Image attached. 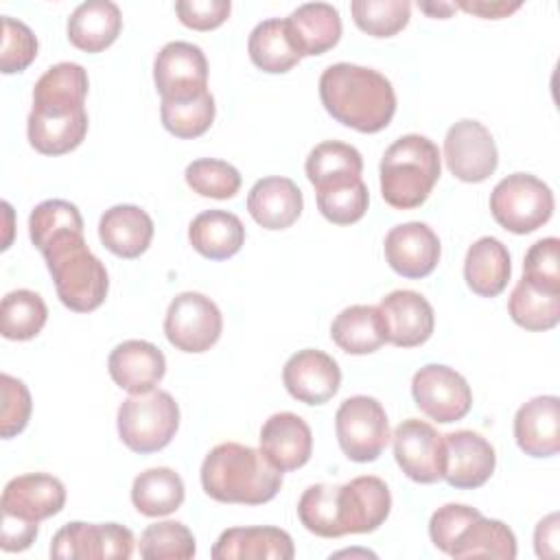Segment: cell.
I'll list each match as a JSON object with an SVG mask.
<instances>
[{
  "mask_svg": "<svg viewBox=\"0 0 560 560\" xmlns=\"http://www.w3.org/2000/svg\"><path fill=\"white\" fill-rule=\"evenodd\" d=\"M389 510V488L374 475L354 477L341 486H308L298 501L300 523L322 538L370 534L385 523Z\"/></svg>",
  "mask_w": 560,
  "mask_h": 560,
  "instance_id": "obj_1",
  "label": "cell"
},
{
  "mask_svg": "<svg viewBox=\"0 0 560 560\" xmlns=\"http://www.w3.org/2000/svg\"><path fill=\"white\" fill-rule=\"evenodd\" d=\"M319 98L337 122L361 133L385 129L396 114L392 81L378 70L357 63L328 66L319 77Z\"/></svg>",
  "mask_w": 560,
  "mask_h": 560,
  "instance_id": "obj_2",
  "label": "cell"
},
{
  "mask_svg": "<svg viewBox=\"0 0 560 560\" xmlns=\"http://www.w3.org/2000/svg\"><path fill=\"white\" fill-rule=\"evenodd\" d=\"M203 492L221 503L262 505L271 501L280 486L282 472L247 444H217L201 464Z\"/></svg>",
  "mask_w": 560,
  "mask_h": 560,
  "instance_id": "obj_3",
  "label": "cell"
},
{
  "mask_svg": "<svg viewBox=\"0 0 560 560\" xmlns=\"http://www.w3.org/2000/svg\"><path fill=\"white\" fill-rule=\"evenodd\" d=\"M37 249L46 260L63 306L77 313H90L105 302L109 289L107 269L90 252L83 230L55 234Z\"/></svg>",
  "mask_w": 560,
  "mask_h": 560,
  "instance_id": "obj_4",
  "label": "cell"
},
{
  "mask_svg": "<svg viewBox=\"0 0 560 560\" xmlns=\"http://www.w3.org/2000/svg\"><path fill=\"white\" fill-rule=\"evenodd\" d=\"M442 158L433 140L407 133L394 140L381 158V195L396 210L422 206L440 179Z\"/></svg>",
  "mask_w": 560,
  "mask_h": 560,
  "instance_id": "obj_5",
  "label": "cell"
},
{
  "mask_svg": "<svg viewBox=\"0 0 560 560\" xmlns=\"http://www.w3.org/2000/svg\"><path fill=\"white\" fill-rule=\"evenodd\" d=\"M118 435L127 448L147 455L162 451L177 433L179 407L164 389L131 394L118 407Z\"/></svg>",
  "mask_w": 560,
  "mask_h": 560,
  "instance_id": "obj_6",
  "label": "cell"
},
{
  "mask_svg": "<svg viewBox=\"0 0 560 560\" xmlns=\"http://www.w3.org/2000/svg\"><path fill=\"white\" fill-rule=\"evenodd\" d=\"M490 212L503 230L529 234L551 219L553 192L536 175L512 173L492 188Z\"/></svg>",
  "mask_w": 560,
  "mask_h": 560,
  "instance_id": "obj_7",
  "label": "cell"
},
{
  "mask_svg": "<svg viewBox=\"0 0 560 560\" xmlns=\"http://www.w3.org/2000/svg\"><path fill=\"white\" fill-rule=\"evenodd\" d=\"M337 442L343 455L365 464L381 457L389 442V420L383 405L372 396H350L335 413Z\"/></svg>",
  "mask_w": 560,
  "mask_h": 560,
  "instance_id": "obj_8",
  "label": "cell"
},
{
  "mask_svg": "<svg viewBox=\"0 0 560 560\" xmlns=\"http://www.w3.org/2000/svg\"><path fill=\"white\" fill-rule=\"evenodd\" d=\"M223 330L219 306L197 291H184L173 298L164 317V335L182 352L210 350Z\"/></svg>",
  "mask_w": 560,
  "mask_h": 560,
  "instance_id": "obj_9",
  "label": "cell"
},
{
  "mask_svg": "<svg viewBox=\"0 0 560 560\" xmlns=\"http://www.w3.org/2000/svg\"><path fill=\"white\" fill-rule=\"evenodd\" d=\"M131 529L118 523H66L50 542V556L61 560H127L133 553Z\"/></svg>",
  "mask_w": 560,
  "mask_h": 560,
  "instance_id": "obj_10",
  "label": "cell"
},
{
  "mask_svg": "<svg viewBox=\"0 0 560 560\" xmlns=\"http://www.w3.org/2000/svg\"><path fill=\"white\" fill-rule=\"evenodd\" d=\"M411 394L416 407L435 422L462 420L472 407V392L466 378L448 365L429 363L413 374Z\"/></svg>",
  "mask_w": 560,
  "mask_h": 560,
  "instance_id": "obj_11",
  "label": "cell"
},
{
  "mask_svg": "<svg viewBox=\"0 0 560 560\" xmlns=\"http://www.w3.org/2000/svg\"><path fill=\"white\" fill-rule=\"evenodd\" d=\"M153 81L162 101H188L208 92V59L197 44L168 42L153 61Z\"/></svg>",
  "mask_w": 560,
  "mask_h": 560,
  "instance_id": "obj_12",
  "label": "cell"
},
{
  "mask_svg": "<svg viewBox=\"0 0 560 560\" xmlns=\"http://www.w3.org/2000/svg\"><path fill=\"white\" fill-rule=\"evenodd\" d=\"M444 160L457 179L479 184L497 171L499 151L492 133L479 120L464 118L444 136Z\"/></svg>",
  "mask_w": 560,
  "mask_h": 560,
  "instance_id": "obj_13",
  "label": "cell"
},
{
  "mask_svg": "<svg viewBox=\"0 0 560 560\" xmlns=\"http://www.w3.org/2000/svg\"><path fill=\"white\" fill-rule=\"evenodd\" d=\"M394 457L400 470L418 483H435L444 472V440L424 420L407 418L394 429Z\"/></svg>",
  "mask_w": 560,
  "mask_h": 560,
  "instance_id": "obj_14",
  "label": "cell"
},
{
  "mask_svg": "<svg viewBox=\"0 0 560 560\" xmlns=\"http://www.w3.org/2000/svg\"><path fill=\"white\" fill-rule=\"evenodd\" d=\"M444 472L448 486L459 490H472L483 486L497 466L492 444L468 429L444 433Z\"/></svg>",
  "mask_w": 560,
  "mask_h": 560,
  "instance_id": "obj_15",
  "label": "cell"
},
{
  "mask_svg": "<svg viewBox=\"0 0 560 560\" xmlns=\"http://www.w3.org/2000/svg\"><path fill=\"white\" fill-rule=\"evenodd\" d=\"M66 505L63 483L48 472H26L13 477L0 499L2 516L39 523L59 514Z\"/></svg>",
  "mask_w": 560,
  "mask_h": 560,
  "instance_id": "obj_16",
  "label": "cell"
},
{
  "mask_svg": "<svg viewBox=\"0 0 560 560\" xmlns=\"http://www.w3.org/2000/svg\"><path fill=\"white\" fill-rule=\"evenodd\" d=\"M387 265L402 278H424L440 262V238L438 234L420 221H409L394 225L385 234L383 243Z\"/></svg>",
  "mask_w": 560,
  "mask_h": 560,
  "instance_id": "obj_17",
  "label": "cell"
},
{
  "mask_svg": "<svg viewBox=\"0 0 560 560\" xmlns=\"http://www.w3.org/2000/svg\"><path fill=\"white\" fill-rule=\"evenodd\" d=\"M282 383L295 400L304 405H324L337 394L341 385V370L330 354L304 348L287 359L282 368Z\"/></svg>",
  "mask_w": 560,
  "mask_h": 560,
  "instance_id": "obj_18",
  "label": "cell"
},
{
  "mask_svg": "<svg viewBox=\"0 0 560 560\" xmlns=\"http://www.w3.org/2000/svg\"><path fill=\"white\" fill-rule=\"evenodd\" d=\"M378 311L385 319L387 341L398 348L422 346L433 332V306L418 291L396 289L381 300Z\"/></svg>",
  "mask_w": 560,
  "mask_h": 560,
  "instance_id": "obj_19",
  "label": "cell"
},
{
  "mask_svg": "<svg viewBox=\"0 0 560 560\" xmlns=\"http://www.w3.org/2000/svg\"><path fill=\"white\" fill-rule=\"evenodd\" d=\"M112 381L129 394H147L166 374L162 350L144 339H127L118 343L107 359Z\"/></svg>",
  "mask_w": 560,
  "mask_h": 560,
  "instance_id": "obj_20",
  "label": "cell"
},
{
  "mask_svg": "<svg viewBox=\"0 0 560 560\" xmlns=\"http://www.w3.org/2000/svg\"><path fill=\"white\" fill-rule=\"evenodd\" d=\"M258 442L262 455L280 472L302 468L313 453L311 427L298 413L291 411L269 416L260 429Z\"/></svg>",
  "mask_w": 560,
  "mask_h": 560,
  "instance_id": "obj_21",
  "label": "cell"
},
{
  "mask_svg": "<svg viewBox=\"0 0 560 560\" xmlns=\"http://www.w3.org/2000/svg\"><path fill=\"white\" fill-rule=\"evenodd\" d=\"M88 72L74 61L50 66L33 88V109L44 116H70L85 109Z\"/></svg>",
  "mask_w": 560,
  "mask_h": 560,
  "instance_id": "obj_22",
  "label": "cell"
},
{
  "mask_svg": "<svg viewBox=\"0 0 560 560\" xmlns=\"http://www.w3.org/2000/svg\"><path fill=\"white\" fill-rule=\"evenodd\" d=\"M514 438L529 457H551L560 451V398L536 396L518 407Z\"/></svg>",
  "mask_w": 560,
  "mask_h": 560,
  "instance_id": "obj_23",
  "label": "cell"
},
{
  "mask_svg": "<svg viewBox=\"0 0 560 560\" xmlns=\"http://www.w3.org/2000/svg\"><path fill=\"white\" fill-rule=\"evenodd\" d=\"M295 547L291 536L271 525L230 527L212 547L214 560H291Z\"/></svg>",
  "mask_w": 560,
  "mask_h": 560,
  "instance_id": "obj_24",
  "label": "cell"
},
{
  "mask_svg": "<svg viewBox=\"0 0 560 560\" xmlns=\"http://www.w3.org/2000/svg\"><path fill=\"white\" fill-rule=\"evenodd\" d=\"M302 208V190L293 179L280 175L258 179L247 195V210L265 230L291 228L300 219Z\"/></svg>",
  "mask_w": 560,
  "mask_h": 560,
  "instance_id": "obj_25",
  "label": "cell"
},
{
  "mask_svg": "<svg viewBox=\"0 0 560 560\" xmlns=\"http://www.w3.org/2000/svg\"><path fill=\"white\" fill-rule=\"evenodd\" d=\"M98 238L112 254L127 260L138 258L151 245L153 219L140 206H112L98 221Z\"/></svg>",
  "mask_w": 560,
  "mask_h": 560,
  "instance_id": "obj_26",
  "label": "cell"
},
{
  "mask_svg": "<svg viewBox=\"0 0 560 560\" xmlns=\"http://www.w3.org/2000/svg\"><path fill=\"white\" fill-rule=\"evenodd\" d=\"M120 28V9L109 0L81 2L68 18V39L85 52H101L112 46Z\"/></svg>",
  "mask_w": 560,
  "mask_h": 560,
  "instance_id": "obj_27",
  "label": "cell"
},
{
  "mask_svg": "<svg viewBox=\"0 0 560 560\" xmlns=\"http://www.w3.org/2000/svg\"><path fill=\"white\" fill-rule=\"evenodd\" d=\"M512 265L508 247L494 236L477 238L464 258V280L481 298L499 295L510 280Z\"/></svg>",
  "mask_w": 560,
  "mask_h": 560,
  "instance_id": "obj_28",
  "label": "cell"
},
{
  "mask_svg": "<svg viewBox=\"0 0 560 560\" xmlns=\"http://www.w3.org/2000/svg\"><path fill=\"white\" fill-rule=\"evenodd\" d=\"M247 50L254 66L269 74L289 72L302 59L287 18H269L258 22L249 33Z\"/></svg>",
  "mask_w": 560,
  "mask_h": 560,
  "instance_id": "obj_29",
  "label": "cell"
},
{
  "mask_svg": "<svg viewBox=\"0 0 560 560\" xmlns=\"http://www.w3.org/2000/svg\"><path fill=\"white\" fill-rule=\"evenodd\" d=\"M188 241L201 256L210 260H225L243 247L245 225L234 212L203 210L190 221Z\"/></svg>",
  "mask_w": 560,
  "mask_h": 560,
  "instance_id": "obj_30",
  "label": "cell"
},
{
  "mask_svg": "<svg viewBox=\"0 0 560 560\" xmlns=\"http://www.w3.org/2000/svg\"><path fill=\"white\" fill-rule=\"evenodd\" d=\"M330 337L348 354H370L387 341V328L378 306L352 304L332 319Z\"/></svg>",
  "mask_w": 560,
  "mask_h": 560,
  "instance_id": "obj_31",
  "label": "cell"
},
{
  "mask_svg": "<svg viewBox=\"0 0 560 560\" xmlns=\"http://www.w3.org/2000/svg\"><path fill=\"white\" fill-rule=\"evenodd\" d=\"M287 20L302 57L324 55L341 37L339 11L328 2L300 4Z\"/></svg>",
  "mask_w": 560,
  "mask_h": 560,
  "instance_id": "obj_32",
  "label": "cell"
},
{
  "mask_svg": "<svg viewBox=\"0 0 560 560\" xmlns=\"http://www.w3.org/2000/svg\"><path fill=\"white\" fill-rule=\"evenodd\" d=\"M453 558H516L514 532L497 518H486L483 514L470 521L453 540L448 551Z\"/></svg>",
  "mask_w": 560,
  "mask_h": 560,
  "instance_id": "obj_33",
  "label": "cell"
},
{
  "mask_svg": "<svg viewBox=\"0 0 560 560\" xmlns=\"http://www.w3.org/2000/svg\"><path fill=\"white\" fill-rule=\"evenodd\" d=\"M184 481L166 466L149 468L133 479L131 503L144 516H166L173 514L184 503Z\"/></svg>",
  "mask_w": 560,
  "mask_h": 560,
  "instance_id": "obj_34",
  "label": "cell"
},
{
  "mask_svg": "<svg viewBox=\"0 0 560 560\" xmlns=\"http://www.w3.org/2000/svg\"><path fill=\"white\" fill-rule=\"evenodd\" d=\"M28 142L42 155H63L77 149L88 133V112L81 109L70 116L28 114L26 120Z\"/></svg>",
  "mask_w": 560,
  "mask_h": 560,
  "instance_id": "obj_35",
  "label": "cell"
},
{
  "mask_svg": "<svg viewBox=\"0 0 560 560\" xmlns=\"http://www.w3.org/2000/svg\"><path fill=\"white\" fill-rule=\"evenodd\" d=\"M315 190L322 217L335 225L357 223L359 219H363L370 203V192L361 177L330 179L315 186Z\"/></svg>",
  "mask_w": 560,
  "mask_h": 560,
  "instance_id": "obj_36",
  "label": "cell"
},
{
  "mask_svg": "<svg viewBox=\"0 0 560 560\" xmlns=\"http://www.w3.org/2000/svg\"><path fill=\"white\" fill-rule=\"evenodd\" d=\"M48 319V308L39 293L31 289H15L2 298L0 332L11 341H26L42 332Z\"/></svg>",
  "mask_w": 560,
  "mask_h": 560,
  "instance_id": "obj_37",
  "label": "cell"
},
{
  "mask_svg": "<svg viewBox=\"0 0 560 560\" xmlns=\"http://www.w3.org/2000/svg\"><path fill=\"white\" fill-rule=\"evenodd\" d=\"M508 311L514 324L525 330H549L560 322V293L538 289L521 278L510 293Z\"/></svg>",
  "mask_w": 560,
  "mask_h": 560,
  "instance_id": "obj_38",
  "label": "cell"
},
{
  "mask_svg": "<svg viewBox=\"0 0 560 560\" xmlns=\"http://www.w3.org/2000/svg\"><path fill=\"white\" fill-rule=\"evenodd\" d=\"M304 171L313 186H319L330 179L361 177L363 158L352 144H346L339 140H326L311 149Z\"/></svg>",
  "mask_w": 560,
  "mask_h": 560,
  "instance_id": "obj_39",
  "label": "cell"
},
{
  "mask_svg": "<svg viewBox=\"0 0 560 560\" xmlns=\"http://www.w3.org/2000/svg\"><path fill=\"white\" fill-rule=\"evenodd\" d=\"M160 116L164 129L175 138H199L210 129L214 120V98L208 90L201 96L188 101H162Z\"/></svg>",
  "mask_w": 560,
  "mask_h": 560,
  "instance_id": "obj_40",
  "label": "cell"
},
{
  "mask_svg": "<svg viewBox=\"0 0 560 560\" xmlns=\"http://www.w3.org/2000/svg\"><path fill=\"white\" fill-rule=\"evenodd\" d=\"M138 549L147 560H190L197 551L192 532L179 521L149 525L140 534Z\"/></svg>",
  "mask_w": 560,
  "mask_h": 560,
  "instance_id": "obj_41",
  "label": "cell"
},
{
  "mask_svg": "<svg viewBox=\"0 0 560 560\" xmlns=\"http://www.w3.org/2000/svg\"><path fill=\"white\" fill-rule=\"evenodd\" d=\"M354 24L372 37H392L400 33L411 15L407 0H354L350 4Z\"/></svg>",
  "mask_w": 560,
  "mask_h": 560,
  "instance_id": "obj_42",
  "label": "cell"
},
{
  "mask_svg": "<svg viewBox=\"0 0 560 560\" xmlns=\"http://www.w3.org/2000/svg\"><path fill=\"white\" fill-rule=\"evenodd\" d=\"M184 177L192 192L210 199H230L241 188V173L230 162L214 158H199L190 162Z\"/></svg>",
  "mask_w": 560,
  "mask_h": 560,
  "instance_id": "obj_43",
  "label": "cell"
},
{
  "mask_svg": "<svg viewBox=\"0 0 560 560\" xmlns=\"http://www.w3.org/2000/svg\"><path fill=\"white\" fill-rule=\"evenodd\" d=\"M68 230H83V219L79 208L66 199H46L28 217V236L35 247Z\"/></svg>",
  "mask_w": 560,
  "mask_h": 560,
  "instance_id": "obj_44",
  "label": "cell"
},
{
  "mask_svg": "<svg viewBox=\"0 0 560 560\" xmlns=\"http://www.w3.org/2000/svg\"><path fill=\"white\" fill-rule=\"evenodd\" d=\"M523 278L538 289L560 293V241L556 236L540 238L527 249Z\"/></svg>",
  "mask_w": 560,
  "mask_h": 560,
  "instance_id": "obj_45",
  "label": "cell"
},
{
  "mask_svg": "<svg viewBox=\"0 0 560 560\" xmlns=\"http://www.w3.org/2000/svg\"><path fill=\"white\" fill-rule=\"evenodd\" d=\"M37 57V37L20 20L4 15L2 18V50H0V70L4 74H15L26 70Z\"/></svg>",
  "mask_w": 560,
  "mask_h": 560,
  "instance_id": "obj_46",
  "label": "cell"
},
{
  "mask_svg": "<svg viewBox=\"0 0 560 560\" xmlns=\"http://www.w3.org/2000/svg\"><path fill=\"white\" fill-rule=\"evenodd\" d=\"M0 387H2L0 431H2V438H13L22 433L28 424L31 409H33L31 394H28V387L11 374L0 376Z\"/></svg>",
  "mask_w": 560,
  "mask_h": 560,
  "instance_id": "obj_47",
  "label": "cell"
},
{
  "mask_svg": "<svg viewBox=\"0 0 560 560\" xmlns=\"http://www.w3.org/2000/svg\"><path fill=\"white\" fill-rule=\"evenodd\" d=\"M477 516H481L479 510L470 508V505H464V503H446L442 508H438L433 514H431V521H429V536H431V542L448 553L451 547H453V540L457 538V534L470 523L475 521Z\"/></svg>",
  "mask_w": 560,
  "mask_h": 560,
  "instance_id": "obj_48",
  "label": "cell"
},
{
  "mask_svg": "<svg viewBox=\"0 0 560 560\" xmlns=\"http://www.w3.org/2000/svg\"><path fill=\"white\" fill-rule=\"evenodd\" d=\"M230 0H177L175 13L179 22L195 31H212L230 15Z\"/></svg>",
  "mask_w": 560,
  "mask_h": 560,
  "instance_id": "obj_49",
  "label": "cell"
},
{
  "mask_svg": "<svg viewBox=\"0 0 560 560\" xmlns=\"http://www.w3.org/2000/svg\"><path fill=\"white\" fill-rule=\"evenodd\" d=\"M37 538V523H26L20 518L2 516V532H0V547L2 551H24Z\"/></svg>",
  "mask_w": 560,
  "mask_h": 560,
  "instance_id": "obj_50",
  "label": "cell"
},
{
  "mask_svg": "<svg viewBox=\"0 0 560 560\" xmlns=\"http://www.w3.org/2000/svg\"><path fill=\"white\" fill-rule=\"evenodd\" d=\"M534 547H536L538 558H556L558 556V514L556 512H551L536 525Z\"/></svg>",
  "mask_w": 560,
  "mask_h": 560,
  "instance_id": "obj_51",
  "label": "cell"
},
{
  "mask_svg": "<svg viewBox=\"0 0 560 560\" xmlns=\"http://www.w3.org/2000/svg\"><path fill=\"white\" fill-rule=\"evenodd\" d=\"M455 7L464 9L466 13L486 18V20H499V18H508L510 13H514L516 9H521V2H505V0H459L455 2Z\"/></svg>",
  "mask_w": 560,
  "mask_h": 560,
  "instance_id": "obj_52",
  "label": "cell"
},
{
  "mask_svg": "<svg viewBox=\"0 0 560 560\" xmlns=\"http://www.w3.org/2000/svg\"><path fill=\"white\" fill-rule=\"evenodd\" d=\"M418 7L424 11V13H429V15H433V18H448L457 7L455 4H448V2H418Z\"/></svg>",
  "mask_w": 560,
  "mask_h": 560,
  "instance_id": "obj_53",
  "label": "cell"
}]
</instances>
